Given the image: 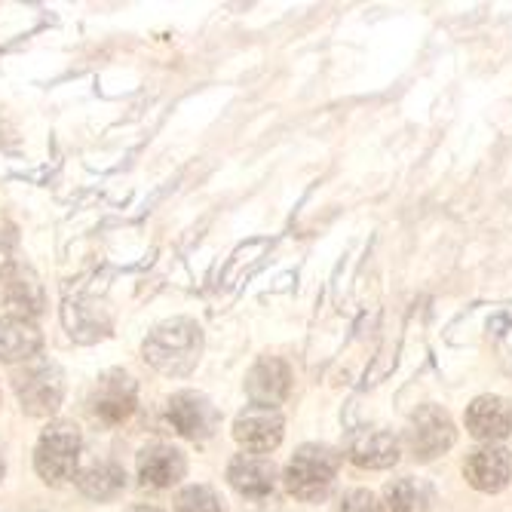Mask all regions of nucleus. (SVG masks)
Returning <instances> with one entry per match:
<instances>
[{"instance_id":"nucleus-14","label":"nucleus","mask_w":512,"mask_h":512,"mask_svg":"<svg viewBox=\"0 0 512 512\" xmlns=\"http://www.w3.org/2000/svg\"><path fill=\"white\" fill-rule=\"evenodd\" d=\"M227 482L243 497H267L276 488V463L267 454H234L227 463Z\"/></svg>"},{"instance_id":"nucleus-13","label":"nucleus","mask_w":512,"mask_h":512,"mask_svg":"<svg viewBox=\"0 0 512 512\" xmlns=\"http://www.w3.org/2000/svg\"><path fill=\"white\" fill-rule=\"evenodd\" d=\"M402 445L393 433L387 430H359L350 436L347 457L356 463L359 470H390L399 463Z\"/></svg>"},{"instance_id":"nucleus-2","label":"nucleus","mask_w":512,"mask_h":512,"mask_svg":"<svg viewBox=\"0 0 512 512\" xmlns=\"http://www.w3.org/2000/svg\"><path fill=\"white\" fill-rule=\"evenodd\" d=\"M341 470V451L332 445H301L286 463V491L304 503H319L329 497Z\"/></svg>"},{"instance_id":"nucleus-9","label":"nucleus","mask_w":512,"mask_h":512,"mask_svg":"<svg viewBox=\"0 0 512 512\" xmlns=\"http://www.w3.org/2000/svg\"><path fill=\"white\" fill-rule=\"evenodd\" d=\"M246 393L252 405L276 408L292 393V368L279 356H261L246 375Z\"/></svg>"},{"instance_id":"nucleus-1","label":"nucleus","mask_w":512,"mask_h":512,"mask_svg":"<svg viewBox=\"0 0 512 512\" xmlns=\"http://www.w3.org/2000/svg\"><path fill=\"white\" fill-rule=\"evenodd\" d=\"M142 356L166 378H188L203 356V329L188 316L166 319L145 338Z\"/></svg>"},{"instance_id":"nucleus-18","label":"nucleus","mask_w":512,"mask_h":512,"mask_svg":"<svg viewBox=\"0 0 512 512\" xmlns=\"http://www.w3.org/2000/svg\"><path fill=\"white\" fill-rule=\"evenodd\" d=\"M384 500H387L390 512H430L433 488L414 476H399V479L387 482Z\"/></svg>"},{"instance_id":"nucleus-15","label":"nucleus","mask_w":512,"mask_h":512,"mask_svg":"<svg viewBox=\"0 0 512 512\" xmlns=\"http://www.w3.org/2000/svg\"><path fill=\"white\" fill-rule=\"evenodd\" d=\"M4 301L13 310L10 316H22L31 322L43 310V304H46L43 283L28 264H16V270L10 276H4Z\"/></svg>"},{"instance_id":"nucleus-12","label":"nucleus","mask_w":512,"mask_h":512,"mask_svg":"<svg viewBox=\"0 0 512 512\" xmlns=\"http://www.w3.org/2000/svg\"><path fill=\"white\" fill-rule=\"evenodd\" d=\"M463 421H467V430L473 439L479 442H500L512 433V405L503 399V396H476L470 405H467V414H463Z\"/></svg>"},{"instance_id":"nucleus-20","label":"nucleus","mask_w":512,"mask_h":512,"mask_svg":"<svg viewBox=\"0 0 512 512\" xmlns=\"http://www.w3.org/2000/svg\"><path fill=\"white\" fill-rule=\"evenodd\" d=\"M335 512H384V503L365 488H353L341 497Z\"/></svg>"},{"instance_id":"nucleus-5","label":"nucleus","mask_w":512,"mask_h":512,"mask_svg":"<svg viewBox=\"0 0 512 512\" xmlns=\"http://www.w3.org/2000/svg\"><path fill=\"white\" fill-rule=\"evenodd\" d=\"M19 405L31 417H53L65 399V375L50 359H40L25 365V371L13 378Z\"/></svg>"},{"instance_id":"nucleus-19","label":"nucleus","mask_w":512,"mask_h":512,"mask_svg":"<svg viewBox=\"0 0 512 512\" xmlns=\"http://www.w3.org/2000/svg\"><path fill=\"white\" fill-rule=\"evenodd\" d=\"M175 512H224V500L209 485H191L175 497Z\"/></svg>"},{"instance_id":"nucleus-3","label":"nucleus","mask_w":512,"mask_h":512,"mask_svg":"<svg viewBox=\"0 0 512 512\" xmlns=\"http://www.w3.org/2000/svg\"><path fill=\"white\" fill-rule=\"evenodd\" d=\"M83 451V433L74 421H50L34 448V470L46 485H65L77 476V463Z\"/></svg>"},{"instance_id":"nucleus-16","label":"nucleus","mask_w":512,"mask_h":512,"mask_svg":"<svg viewBox=\"0 0 512 512\" xmlns=\"http://www.w3.org/2000/svg\"><path fill=\"white\" fill-rule=\"evenodd\" d=\"M43 335L31 319L4 316L0 319V359L4 362H28L40 353Z\"/></svg>"},{"instance_id":"nucleus-10","label":"nucleus","mask_w":512,"mask_h":512,"mask_svg":"<svg viewBox=\"0 0 512 512\" xmlns=\"http://www.w3.org/2000/svg\"><path fill=\"white\" fill-rule=\"evenodd\" d=\"M138 479L148 488H172L184 479L188 473V457H184L175 445H166V442H154V445H145L138 451Z\"/></svg>"},{"instance_id":"nucleus-22","label":"nucleus","mask_w":512,"mask_h":512,"mask_svg":"<svg viewBox=\"0 0 512 512\" xmlns=\"http://www.w3.org/2000/svg\"><path fill=\"white\" fill-rule=\"evenodd\" d=\"M4 473H7V463H4V457H0V482H4Z\"/></svg>"},{"instance_id":"nucleus-8","label":"nucleus","mask_w":512,"mask_h":512,"mask_svg":"<svg viewBox=\"0 0 512 512\" xmlns=\"http://www.w3.org/2000/svg\"><path fill=\"white\" fill-rule=\"evenodd\" d=\"M286 433V417L276 408H261L252 405L237 414L234 421V439L249 451V454H270Z\"/></svg>"},{"instance_id":"nucleus-4","label":"nucleus","mask_w":512,"mask_h":512,"mask_svg":"<svg viewBox=\"0 0 512 512\" xmlns=\"http://www.w3.org/2000/svg\"><path fill=\"white\" fill-rule=\"evenodd\" d=\"M135 405H138V384L123 368H111L105 375H99V381L89 387L86 396L89 417L102 427L126 424L135 414Z\"/></svg>"},{"instance_id":"nucleus-17","label":"nucleus","mask_w":512,"mask_h":512,"mask_svg":"<svg viewBox=\"0 0 512 512\" xmlns=\"http://www.w3.org/2000/svg\"><path fill=\"white\" fill-rule=\"evenodd\" d=\"M74 482L92 500H111L123 491L126 476L114 460H96V463H89V467L77 470Z\"/></svg>"},{"instance_id":"nucleus-6","label":"nucleus","mask_w":512,"mask_h":512,"mask_svg":"<svg viewBox=\"0 0 512 512\" xmlns=\"http://www.w3.org/2000/svg\"><path fill=\"white\" fill-rule=\"evenodd\" d=\"M457 442L451 414L442 405H421L405 427V448L414 460H436Z\"/></svg>"},{"instance_id":"nucleus-11","label":"nucleus","mask_w":512,"mask_h":512,"mask_svg":"<svg viewBox=\"0 0 512 512\" xmlns=\"http://www.w3.org/2000/svg\"><path fill=\"white\" fill-rule=\"evenodd\" d=\"M463 476L482 494H497L512 479V457L500 445H482L463 460Z\"/></svg>"},{"instance_id":"nucleus-7","label":"nucleus","mask_w":512,"mask_h":512,"mask_svg":"<svg viewBox=\"0 0 512 512\" xmlns=\"http://www.w3.org/2000/svg\"><path fill=\"white\" fill-rule=\"evenodd\" d=\"M166 421L172 424V430L191 442H206L215 436L218 424H221V414L218 408L194 390H181L175 396H169L166 402Z\"/></svg>"},{"instance_id":"nucleus-21","label":"nucleus","mask_w":512,"mask_h":512,"mask_svg":"<svg viewBox=\"0 0 512 512\" xmlns=\"http://www.w3.org/2000/svg\"><path fill=\"white\" fill-rule=\"evenodd\" d=\"M16 234L10 227L0 224V279L16 270Z\"/></svg>"}]
</instances>
